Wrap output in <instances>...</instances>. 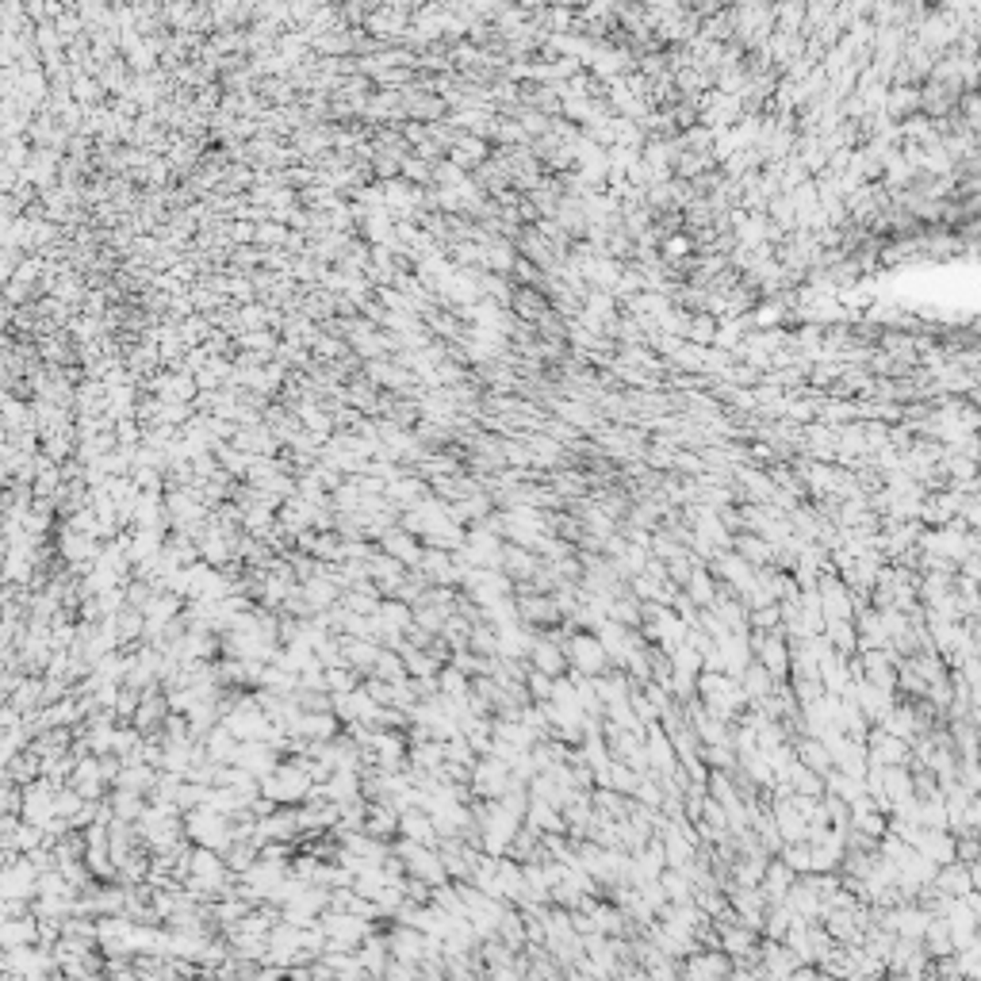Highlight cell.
I'll return each instance as SVG.
<instances>
[{"instance_id": "8992f818", "label": "cell", "mask_w": 981, "mask_h": 981, "mask_svg": "<svg viewBox=\"0 0 981 981\" xmlns=\"http://www.w3.org/2000/svg\"><path fill=\"white\" fill-rule=\"evenodd\" d=\"M529 668L536 671H545V675H567V656H564V644L557 640L545 628V633H536L533 637V648H529Z\"/></svg>"}, {"instance_id": "30bf717a", "label": "cell", "mask_w": 981, "mask_h": 981, "mask_svg": "<svg viewBox=\"0 0 981 981\" xmlns=\"http://www.w3.org/2000/svg\"><path fill=\"white\" fill-rule=\"evenodd\" d=\"M913 847L920 851V855H928L935 866L955 859V836H951L947 828H920V836H916Z\"/></svg>"}, {"instance_id": "277c9868", "label": "cell", "mask_w": 981, "mask_h": 981, "mask_svg": "<svg viewBox=\"0 0 981 981\" xmlns=\"http://www.w3.org/2000/svg\"><path fill=\"white\" fill-rule=\"evenodd\" d=\"M514 606H517V621L529 625L533 633H545V628L564 621L557 602H552V595H536V590L533 595H514Z\"/></svg>"}, {"instance_id": "ffe728a7", "label": "cell", "mask_w": 981, "mask_h": 981, "mask_svg": "<svg viewBox=\"0 0 981 981\" xmlns=\"http://www.w3.org/2000/svg\"><path fill=\"white\" fill-rule=\"evenodd\" d=\"M786 782H790L793 793H824V774H821V771H812V767H805V763H798V759H793V767H790V774H786Z\"/></svg>"}, {"instance_id": "603a6c76", "label": "cell", "mask_w": 981, "mask_h": 981, "mask_svg": "<svg viewBox=\"0 0 981 981\" xmlns=\"http://www.w3.org/2000/svg\"><path fill=\"white\" fill-rule=\"evenodd\" d=\"M779 859L793 870V874H809V843H805V840H798V843H782Z\"/></svg>"}, {"instance_id": "6da1fadb", "label": "cell", "mask_w": 981, "mask_h": 981, "mask_svg": "<svg viewBox=\"0 0 981 981\" xmlns=\"http://www.w3.org/2000/svg\"><path fill=\"white\" fill-rule=\"evenodd\" d=\"M560 644H564V656H567V671L587 675V679L609 671L606 648H602V640L595 633H590V628H571Z\"/></svg>"}, {"instance_id": "d6986e66", "label": "cell", "mask_w": 981, "mask_h": 981, "mask_svg": "<svg viewBox=\"0 0 981 981\" xmlns=\"http://www.w3.org/2000/svg\"><path fill=\"white\" fill-rule=\"evenodd\" d=\"M659 885H663V894H668L671 904L694 901V885H690V878L682 874V870H675V866H663V870H659Z\"/></svg>"}, {"instance_id": "2e32d148", "label": "cell", "mask_w": 981, "mask_h": 981, "mask_svg": "<svg viewBox=\"0 0 981 981\" xmlns=\"http://www.w3.org/2000/svg\"><path fill=\"white\" fill-rule=\"evenodd\" d=\"M793 755H798V763L821 771V774L832 767V755H828V748L821 744L817 736H798V740H793Z\"/></svg>"}, {"instance_id": "cb8c5ba5", "label": "cell", "mask_w": 981, "mask_h": 981, "mask_svg": "<svg viewBox=\"0 0 981 981\" xmlns=\"http://www.w3.org/2000/svg\"><path fill=\"white\" fill-rule=\"evenodd\" d=\"M671 668L682 671V675H698L701 671V652H698V648H690V644H679L675 652H671Z\"/></svg>"}, {"instance_id": "7402d4cb", "label": "cell", "mask_w": 981, "mask_h": 981, "mask_svg": "<svg viewBox=\"0 0 981 981\" xmlns=\"http://www.w3.org/2000/svg\"><path fill=\"white\" fill-rule=\"evenodd\" d=\"M609 621H618V625H625V628H637L640 625V602L628 595H614V602H609Z\"/></svg>"}, {"instance_id": "52a82bcc", "label": "cell", "mask_w": 981, "mask_h": 981, "mask_svg": "<svg viewBox=\"0 0 981 981\" xmlns=\"http://www.w3.org/2000/svg\"><path fill=\"white\" fill-rule=\"evenodd\" d=\"M717 652H720V671L740 679V671L751 663V644H748V633H725L717 640Z\"/></svg>"}, {"instance_id": "8fae6325", "label": "cell", "mask_w": 981, "mask_h": 981, "mask_svg": "<svg viewBox=\"0 0 981 981\" xmlns=\"http://www.w3.org/2000/svg\"><path fill=\"white\" fill-rule=\"evenodd\" d=\"M732 552H736V557H744L751 567H763V564H771V560H774V545H771V541H763V536L751 533V529H740V533H732Z\"/></svg>"}, {"instance_id": "ba28073f", "label": "cell", "mask_w": 981, "mask_h": 981, "mask_svg": "<svg viewBox=\"0 0 981 981\" xmlns=\"http://www.w3.org/2000/svg\"><path fill=\"white\" fill-rule=\"evenodd\" d=\"M506 571V576L514 579V583H526V579H533L536 576V567H541V557H536L533 548H526V545H503V564H498Z\"/></svg>"}, {"instance_id": "7a4b0ae2", "label": "cell", "mask_w": 981, "mask_h": 981, "mask_svg": "<svg viewBox=\"0 0 981 981\" xmlns=\"http://www.w3.org/2000/svg\"><path fill=\"white\" fill-rule=\"evenodd\" d=\"M748 644H751V659L763 663L774 682L790 679V648H786L782 628H774V633H755V628H748Z\"/></svg>"}, {"instance_id": "7c38bea8", "label": "cell", "mask_w": 981, "mask_h": 981, "mask_svg": "<svg viewBox=\"0 0 981 981\" xmlns=\"http://www.w3.org/2000/svg\"><path fill=\"white\" fill-rule=\"evenodd\" d=\"M522 824H529V828L536 832V836H545V832H564V836H567V821H564V812H560L557 805H548V802H536V798H529V809H526Z\"/></svg>"}, {"instance_id": "5bb4252c", "label": "cell", "mask_w": 981, "mask_h": 981, "mask_svg": "<svg viewBox=\"0 0 981 981\" xmlns=\"http://www.w3.org/2000/svg\"><path fill=\"white\" fill-rule=\"evenodd\" d=\"M682 595H687L698 609H706L710 602H713V595H717V576L713 571L706 567V564H694V571H690V579L682 583Z\"/></svg>"}, {"instance_id": "9a60e30c", "label": "cell", "mask_w": 981, "mask_h": 981, "mask_svg": "<svg viewBox=\"0 0 981 981\" xmlns=\"http://www.w3.org/2000/svg\"><path fill=\"white\" fill-rule=\"evenodd\" d=\"M882 798L890 802V809L904 798H913V771L909 763H897V767H885L882 774Z\"/></svg>"}, {"instance_id": "3957f363", "label": "cell", "mask_w": 981, "mask_h": 981, "mask_svg": "<svg viewBox=\"0 0 981 981\" xmlns=\"http://www.w3.org/2000/svg\"><path fill=\"white\" fill-rule=\"evenodd\" d=\"M468 786H472L475 798H498V793L510 786V767L503 763V759H495V755H479L472 763Z\"/></svg>"}, {"instance_id": "44dd1931", "label": "cell", "mask_w": 981, "mask_h": 981, "mask_svg": "<svg viewBox=\"0 0 981 981\" xmlns=\"http://www.w3.org/2000/svg\"><path fill=\"white\" fill-rule=\"evenodd\" d=\"M698 759L710 771H732L736 767V748L732 744H698Z\"/></svg>"}, {"instance_id": "5b68a950", "label": "cell", "mask_w": 981, "mask_h": 981, "mask_svg": "<svg viewBox=\"0 0 981 981\" xmlns=\"http://www.w3.org/2000/svg\"><path fill=\"white\" fill-rule=\"evenodd\" d=\"M866 759H870V763H882V767L909 763V744H904L901 736H894V732L870 725V732H866Z\"/></svg>"}, {"instance_id": "d4e9b609", "label": "cell", "mask_w": 981, "mask_h": 981, "mask_svg": "<svg viewBox=\"0 0 981 981\" xmlns=\"http://www.w3.org/2000/svg\"><path fill=\"white\" fill-rule=\"evenodd\" d=\"M526 694H529V701H548V694H552V675L529 668V671H526Z\"/></svg>"}, {"instance_id": "4fadbf2b", "label": "cell", "mask_w": 981, "mask_h": 981, "mask_svg": "<svg viewBox=\"0 0 981 981\" xmlns=\"http://www.w3.org/2000/svg\"><path fill=\"white\" fill-rule=\"evenodd\" d=\"M817 675H821V687H824L828 694H843V690H847V682H851L847 656H840L836 648H832L828 656L817 659Z\"/></svg>"}, {"instance_id": "9c48e42d", "label": "cell", "mask_w": 981, "mask_h": 981, "mask_svg": "<svg viewBox=\"0 0 981 981\" xmlns=\"http://www.w3.org/2000/svg\"><path fill=\"white\" fill-rule=\"evenodd\" d=\"M399 836L406 840H414V843H437V828H434V817L425 812L422 805H411V809H403L399 812Z\"/></svg>"}, {"instance_id": "ac0fdd59", "label": "cell", "mask_w": 981, "mask_h": 981, "mask_svg": "<svg viewBox=\"0 0 981 981\" xmlns=\"http://www.w3.org/2000/svg\"><path fill=\"white\" fill-rule=\"evenodd\" d=\"M740 690L748 694V701H755V698H763V694H771V690H774V679L767 675L763 663H755V659H751L748 668L740 671Z\"/></svg>"}, {"instance_id": "e0dca14e", "label": "cell", "mask_w": 981, "mask_h": 981, "mask_svg": "<svg viewBox=\"0 0 981 981\" xmlns=\"http://www.w3.org/2000/svg\"><path fill=\"white\" fill-rule=\"evenodd\" d=\"M821 633L828 637V644L836 648L840 656H855V644H859V637H855V625H851V621L824 618V628H821Z\"/></svg>"}]
</instances>
